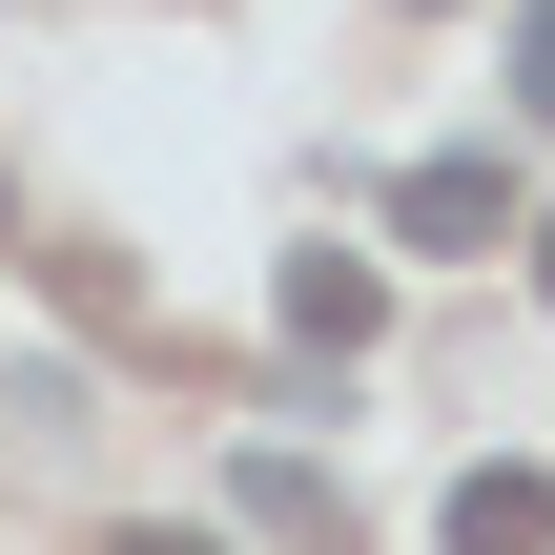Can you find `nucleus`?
<instances>
[{
  "mask_svg": "<svg viewBox=\"0 0 555 555\" xmlns=\"http://www.w3.org/2000/svg\"><path fill=\"white\" fill-rule=\"evenodd\" d=\"M391 227H412L433 268H494V247H515V165H494V144H433V165H391Z\"/></svg>",
  "mask_w": 555,
  "mask_h": 555,
  "instance_id": "nucleus-1",
  "label": "nucleus"
},
{
  "mask_svg": "<svg viewBox=\"0 0 555 555\" xmlns=\"http://www.w3.org/2000/svg\"><path fill=\"white\" fill-rule=\"evenodd\" d=\"M288 330H309V350H371V330H391V288H371L350 247H288Z\"/></svg>",
  "mask_w": 555,
  "mask_h": 555,
  "instance_id": "nucleus-3",
  "label": "nucleus"
},
{
  "mask_svg": "<svg viewBox=\"0 0 555 555\" xmlns=\"http://www.w3.org/2000/svg\"><path fill=\"white\" fill-rule=\"evenodd\" d=\"M247 535H288V555H350V494H330L309 453H247Z\"/></svg>",
  "mask_w": 555,
  "mask_h": 555,
  "instance_id": "nucleus-4",
  "label": "nucleus"
},
{
  "mask_svg": "<svg viewBox=\"0 0 555 555\" xmlns=\"http://www.w3.org/2000/svg\"><path fill=\"white\" fill-rule=\"evenodd\" d=\"M103 555H227V535H185V515H144V535H103Z\"/></svg>",
  "mask_w": 555,
  "mask_h": 555,
  "instance_id": "nucleus-6",
  "label": "nucleus"
},
{
  "mask_svg": "<svg viewBox=\"0 0 555 555\" xmlns=\"http://www.w3.org/2000/svg\"><path fill=\"white\" fill-rule=\"evenodd\" d=\"M433 535H453V555H555V474H515V453H474V474L433 494Z\"/></svg>",
  "mask_w": 555,
  "mask_h": 555,
  "instance_id": "nucleus-2",
  "label": "nucleus"
},
{
  "mask_svg": "<svg viewBox=\"0 0 555 555\" xmlns=\"http://www.w3.org/2000/svg\"><path fill=\"white\" fill-rule=\"evenodd\" d=\"M515 103H535V124H555V0H535V21H515Z\"/></svg>",
  "mask_w": 555,
  "mask_h": 555,
  "instance_id": "nucleus-5",
  "label": "nucleus"
},
{
  "mask_svg": "<svg viewBox=\"0 0 555 555\" xmlns=\"http://www.w3.org/2000/svg\"><path fill=\"white\" fill-rule=\"evenodd\" d=\"M535 288H555V227H535Z\"/></svg>",
  "mask_w": 555,
  "mask_h": 555,
  "instance_id": "nucleus-7",
  "label": "nucleus"
}]
</instances>
